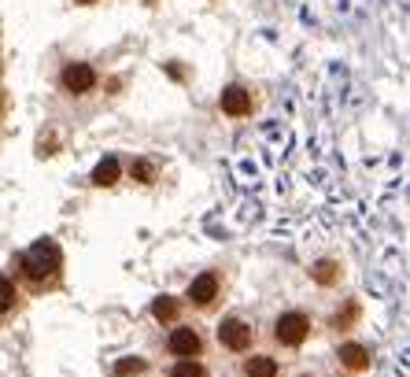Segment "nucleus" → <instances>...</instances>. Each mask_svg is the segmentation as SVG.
Returning <instances> with one entry per match:
<instances>
[{
	"label": "nucleus",
	"instance_id": "nucleus-2",
	"mask_svg": "<svg viewBox=\"0 0 410 377\" xmlns=\"http://www.w3.org/2000/svg\"><path fill=\"white\" fill-rule=\"evenodd\" d=\"M307 333H311V322H307L303 315H281L277 318V326H274V336L281 344H288V348H296V344H303L307 341Z\"/></svg>",
	"mask_w": 410,
	"mask_h": 377
},
{
	"label": "nucleus",
	"instance_id": "nucleus-16",
	"mask_svg": "<svg viewBox=\"0 0 410 377\" xmlns=\"http://www.w3.org/2000/svg\"><path fill=\"white\" fill-rule=\"evenodd\" d=\"M0 289H4V315H8V311H11V304H15V289H11V281H8V278L0 281Z\"/></svg>",
	"mask_w": 410,
	"mask_h": 377
},
{
	"label": "nucleus",
	"instance_id": "nucleus-3",
	"mask_svg": "<svg viewBox=\"0 0 410 377\" xmlns=\"http://www.w3.org/2000/svg\"><path fill=\"white\" fill-rule=\"evenodd\" d=\"M219 341L229 348V352H248L251 348V326H244L240 318H226L219 326Z\"/></svg>",
	"mask_w": 410,
	"mask_h": 377
},
{
	"label": "nucleus",
	"instance_id": "nucleus-6",
	"mask_svg": "<svg viewBox=\"0 0 410 377\" xmlns=\"http://www.w3.org/2000/svg\"><path fill=\"white\" fill-rule=\"evenodd\" d=\"M214 296H219V278H214V274H200L196 281L189 285V300L200 304V307H207Z\"/></svg>",
	"mask_w": 410,
	"mask_h": 377
},
{
	"label": "nucleus",
	"instance_id": "nucleus-4",
	"mask_svg": "<svg viewBox=\"0 0 410 377\" xmlns=\"http://www.w3.org/2000/svg\"><path fill=\"white\" fill-rule=\"evenodd\" d=\"M93 85H96V71L89 67V63H71V67H63V89H67V93L82 97Z\"/></svg>",
	"mask_w": 410,
	"mask_h": 377
},
{
	"label": "nucleus",
	"instance_id": "nucleus-17",
	"mask_svg": "<svg viewBox=\"0 0 410 377\" xmlns=\"http://www.w3.org/2000/svg\"><path fill=\"white\" fill-rule=\"evenodd\" d=\"M78 4H93V0H78Z\"/></svg>",
	"mask_w": 410,
	"mask_h": 377
},
{
	"label": "nucleus",
	"instance_id": "nucleus-12",
	"mask_svg": "<svg viewBox=\"0 0 410 377\" xmlns=\"http://www.w3.org/2000/svg\"><path fill=\"white\" fill-rule=\"evenodd\" d=\"M170 374H174V377H207L200 362H192V359H182V362H177V367H174Z\"/></svg>",
	"mask_w": 410,
	"mask_h": 377
},
{
	"label": "nucleus",
	"instance_id": "nucleus-9",
	"mask_svg": "<svg viewBox=\"0 0 410 377\" xmlns=\"http://www.w3.org/2000/svg\"><path fill=\"white\" fill-rule=\"evenodd\" d=\"M340 362L348 370H366L369 367V352H366L363 344H344L340 348Z\"/></svg>",
	"mask_w": 410,
	"mask_h": 377
},
{
	"label": "nucleus",
	"instance_id": "nucleus-1",
	"mask_svg": "<svg viewBox=\"0 0 410 377\" xmlns=\"http://www.w3.org/2000/svg\"><path fill=\"white\" fill-rule=\"evenodd\" d=\"M59 263H63V255H59V248H56L52 241H37V244H30V248L19 255V266H22V274H27V278H34V281H45V278H52L56 270H59Z\"/></svg>",
	"mask_w": 410,
	"mask_h": 377
},
{
	"label": "nucleus",
	"instance_id": "nucleus-8",
	"mask_svg": "<svg viewBox=\"0 0 410 377\" xmlns=\"http://www.w3.org/2000/svg\"><path fill=\"white\" fill-rule=\"evenodd\" d=\"M115 181H119V159H115V155H108V159H100V163H96V171H93V185L108 189V185H115Z\"/></svg>",
	"mask_w": 410,
	"mask_h": 377
},
{
	"label": "nucleus",
	"instance_id": "nucleus-13",
	"mask_svg": "<svg viewBox=\"0 0 410 377\" xmlns=\"http://www.w3.org/2000/svg\"><path fill=\"white\" fill-rule=\"evenodd\" d=\"M314 278L322 281V285H329L332 278H337V263H329V259H322V263L314 266Z\"/></svg>",
	"mask_w": 410,
	"mask_h": 377
},
{
	"label": "nucleus",
	"instance_id": "nucleus-7",
	"mask_svg": "<svg viewBox=\"0 0 410 377\" xmlns=\"http://www.w3.org/2000/svg\"><path fill=\"white\" fill-rule=\"evenodd\" d=\"M170 352L182 355V359H192V355L200 352V336L192 333V329H174L170 333Z\"/></svg>",
	"mask_w": 410,
	"mask_h": 377
},
{
	"label": "nucleus",
	"instance_id": "nucleus-14",
	"mask_svg": "<svg viewBox=\"0 0 410 377\" xmlns=\"http://www.w3.org/2000/svg\"><path fill=\"white\" fill-rule=\"evenodd\" d=\"M140 370H145V362H140V359H122L119 367H115L119 377H130V374H140Z\"/></svg>",
	"mask_w": 410,
	"mask_h": 377
},
{
	"label": "nucleus",
	"instance_id": "nucleus-5",
	"mask_svg": "<svg viewBox=\"0 0 410 377\" xmlns=\"http://www.w3.org/2000/svg\"><path fill=\"white\" fill-rule=\"evenodd\" d=\"M222 111H226V115H233V119L248 115V111H251V97H248V89H240V85L222 89Z\"/></svg>",
	"mask_w": 410,
	"mask_h": 377
},
{
	"label": "nucleus",
	"instance_id": "nucleus-10",
	"mask_svg": "<svg viewBox=\"0 0 410 377\" xmlns=\"http://www.w3.org/2000/svg\"><path fill=\"white\" fill-rule=\"evenodd\" d=\"M244 374H248V377H277V362L266 359V355H255V359H248Z\"/></svg>",
	"mask_w": 410,
	"mask_h": 377
},
{
	"label": "nucleus",
	"instance_id": "nucleus-15",
	"mask_svg": "<svg viewBox=\"0 0 410 377\" xmlns=\"http://www.w3.org/2000/svg\"><path fill=\"white\" fill-rule=\"evenodd\" d=\"M133 178L137 181H152V163H145V159L133 163Z\"/></svg>",
	"mask_w": 410,
	"mask_h": 377
},
{
	"label": "nucleus",
	"instance_id": "nucleus-11",
	"mask_svg": "<svg viewBox=\"0 0 410 377\" xmlns=\"http://www.w3.org/2000/svg\"><path fill=\"white\" fill-rule=\"evenodd\" d=\"M152 315H156L159 322H170V318L177 315V304L170 300V296H159V300L152 304Z\"/></svg>",
	"mask_w": 410,
	"mask_h": 377
}]
</instances>
